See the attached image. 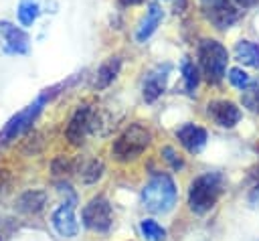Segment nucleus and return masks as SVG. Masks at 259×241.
Returning <instances> with one entry per match:
<instances>
[{"label": "nucleus", "mask_w": 259, "mask_h": 241, "mask_svg": "<svg viewBox=\"0 0 259 241\" xmlns=\"http://www.w3.org/2000/svg\"><path fill=\"white\" fill-rule=\"evenodd\" d=\"M194 61L200 69L202 81L210 87H217L227 77L231 53L221 38L204 34L198 36L194 43Z\"/></svg>", "instance_id": "f257e3e1"}, {"label": "nucleus", "mask_w": 259, "mask_h": 241, "mask_svg": "<svg viewBox=\"0 0 259 241\" xmlns=\"http://www.w3.org/2000/svg\"><path fill=\"white\" fill-rule=\"evenodd\" d=\"M111 119L99 109L97 103L93 101H81L65 128V138L69 140L71 146H81L87 136H105L115 124H109Z\"/></svg>", "instance_id": "f03ea898"}, {"label": "nucleus", "mask_w": 259, "mask_h": 241, "mask_svg": "<svg viewBox=\"0 0 259 241\" xmlns=\"http://www.w3.org/2000/svg\"><path fill=\"white\" fill-rule=\"evenodd\" d=\"M75 79H77V77H73V79H69V81H63V83H57V85H51V87L42 89V91H40L28 105H24L20 111H16V113L4 124V128L0 130V146H6V144H10V142L22 138L26 132H30V130H32V124H34L36 117L42 113L45 105H47V103H49L61 89H67V85H71Z\"/></svg>", "instance_id": "7ed1b4c3"}, {"label": "nucleus", "mask_w": 259, "mask_h": 241, "mask_svg": "<svg viewBox=\"0 0 259 241\" xmlns=\"http://www.w3.org/2000/svg\"><path fill=\"white\" fill-rule=\"evenodd\" d=\"M142 207L152 215H166L178 203V188L168 172H154L140 190Z\"/></svg>", "instance_id": "20e7f679"}, {"label": "nucleus", "mask_w": 259, "mask_h": 241, "mask_svg": "<svg viewBox=\"0 0 259 241\" xmlns=\"http://www.w3.org/2000/svg\"><path fill=\"white\" fill-rule=\"evenodd\" d=\"M225 192V176L217 170L198 174L188 186V209L194 215H206L214 209Z\"/></svg>", "instance_id": "39448f33"}, {"label": "nucleus", "mask_w": 259, "mask_h": 241, "mask_svg": "<svg viewBox=\"0 0 259 241\" xmlns=\"http://www.w3.org/2000/svg\"><path fill=\"white\" fill-rule=\"evenodd\" d=\"M198 18L217 32L231 30L241 18L243 10L233 0H192Z\"/></svg>", "instance_id": "423d86ee"}, {"label": "nucleus", "mask_w": 259, "mask_h": 241, "mask_svg": "<svg viewBox=\"0 0 259 241\" xmlns=\"http://www.w3.org/2000/svg\"><path fill=\"white\" fill-rule=\"evenodd\" d=\"M152 142V132L146 124L142 122H132L111 144V156L113 160L125 164L136 160L138 156L144 154V150Z\"/></svg>", "instance_id": "0eeeda50"}, {"label": "nucleus", "mask_w": 259, "mask_h": 241, "mask_svg": "<svg viewBox=\"0 0 259 241\" xmlns=\"http://www.w3.org/2000/svg\"><path fill=\"white\" fill-rule=\"evenodd\" d=\"M30 34L28 28L20 26L16 20L0 18V53L6 57H26L30 55Z\"/></svg>", "instance_id": "6e6552de"}, {"label": "nucleus", "mask_w": 259, "mask_h": 241, "mask_svg": "<svg viewBox=\"0 0 259 241\" xmlns=\"http://www.w3.org/2000/svg\"><path fill=\"white\" fill-rule=\"evenodd\" d=\"M174 71V65L170 61L164 63H156L152 65L140 83V91H142V99L146 103H154L158 101L166 91H168V83H170V75Z\"/></svg>", "instance_id": "1a4fd4ad"}, {"label": "nucleus", "mask_w": 259, "mask_h": 241, "mask_svg": "<svg viewBox=\"0 0 259 241\" xmlns=\"http://www.w3.org/2000/svg\"><path fill=\"white\" fill-rule=\"evenodd\" d=\"M67 198L53 211L51 215V225L57 231L59 237L63 239H75L79 235V221L75 215V205H77V194L71 190V186H65Z\"/></svg>", "instance_id": "9d476101"}, {"label": "nucleus", "mask_w": 259, "mask_h": 241, "mask_svg": "<svg viewBox=\"0 0 259 241\" xmlns=\"http://www.w3.org/2000/svg\"><path fill=\"white\" fill-rule=\"evenodd\" d=\"M164 18H166L164 4L158 2V0H148L144 4V12L140 14V18H138V22L134 26V32H132L134 43L136 45H146L158 32V28L162 26Z\"/></svg>", "instance_id": "9b49d317"}, {"label": "nucleus", "mask_w": 259, "mask_h": 241, "mask_svg": "<svg viewBox=\"0 0 259 241\" xmlns=\"http://www.w3.org/2000/svg\"><path fill=\"white\" fill-rule=\"evenodd\" d=\"M81 221L89 231L107 233L113 225V209L105 196H93L81 211Z\"/></svg>", "instance_id": "f8f14e48"}, {"label": "nucleus", "mask_w": 259, "mask_h": 241, "mask_svg": "<svg viewBox=\"0 0 259 241\" xmlns=\"http://www.w3.org/2000/svg\"><path fill=\"white\" fill-rule=\"evenodd\" d=\"M206 115L212 124H217L219 128H225V130H231L235 128L241 117H243V111L241 107L233 101V99H225V97H219V99H210L206 103Z\"/></svg>", "instance_id": "ddd939ff"}, {"label": "nucleus", "mask_w": 259, "mask_h": 241, "mask_svg": "<svg viewBox=\"0 0 259 241\" xmlns=\"http://www.w3.org/2000/svg\"><path fill=\"white\" fill-rule=\"evenodd\" d=\"M59 4L55 0H18L16 2V22L24 28H32L42 14H55Z\"/></svg>", "instance_id": "4468645a"}, {"label": "nucleus", "mask_w": 259, "mask_h": 241, "mask_svg": "<svg viewBox=\"0 0 259 241\" xmlns=\"http://www.w3.org/2000/svg\"><path fill=\"white\" fill-rule=\"evenodd\" d=\"M121 69H123V57H121L119 53H113V55L105 57V59L97 65V69L93 71V75H91V79H89L91 89H95V91L107 89V87L119 77Z\"/></svg>", "instance_id": "2eb2a0df"}, {"label": "nucleus", "mask_w": 259, "mask_h": 241, "mask_svg": "<svg viewBox=\"0 0 259 241\" xmlns=\"http://www.w3.org/2000/svg\"><path fill=\"white\" fill-rule=\"evenodd\" d=\"M174 136L178 138V142L188 154H200L208 140V132L202 126L192 124V122H184L180 128H176Z\"/></svg>", "instance_id": "dca6fc26"}, {"label": "nucleus", "mask_w": 259, "mask_h": 241, "mask_svg": "<svg viewBox=\"0 0 259 241\" xmlns=\"http://www.w3.org/2000/svg\"><path fill=\"white\" fill-rule=\"evenodd\" d=\"M178 73H180V87L186 95L194 97L200 83H202V75H200V69L196 65V61L188 55H184L180 61H178Z\"/></svg>", "instance_id": "f3484780"}, {"label": "nucleus", "mask_w": 259, "mask_h": 241, "mask_svg": "<svg viewBox=\"0 0 259 241\" xmlns=\"http://www.w3.org/2000/svg\"><path fill=\"white\" fill-rule=\"evenodd\" d=\"M233 59L241 67H251L259 71V43L251 38H239L233 47Z\"/></svg>", "instance_id": "a211bd4d"}, {"label": "nucleus", "mask_w": 259, "mask_h": 241, "mask_svg": "<svg viewBox=\"0 0 259 241\" xmlns=\"http://www.w3.org/2000/svg\"><path fill=\"white\" fill-rule=\"evenodd\" d=\"M47 205V192L45 190H24L18 198H16V209L20 213H26V215H34L38 211H42V207Z\"/></svg>", "instance_id": "6ab92c4d"}, {"label": "nucleus", "mask_w": 259, "mask_h": 241, "mask_svg": "<svg viewBox=\"0 0 259 241\" xmlns=\"http://www.w3.org/2000/svg\"><path fill=\"white\" fill-rule=\"evenodd\" d=\"M77 172H79L81 182H85V184H93V182H97V180L103 176L105 166H103V162H101L99 158H89L87 162L81 164V168H79Z\"/></svg>", "instance_id": "aec40b11"}, {"label": "nucleus", "mask_w": 259, "mask_h": 241, "mask_svg": "<svg viewBox=\"0 0 259 241\" xmlns=\"http://www.w3.org/2000/svg\"><path fill=\"white\" fill-rule=\"evenodd\" d=\"M241 105L251 113H259V77L251 79V83L241 91Z\"/></svg>", "instance_id": "412c9836"}, {"label": "nucleus", "mask_w": 259, "mask_h": 241, "mask_svg": "<svg viewBox=\"0 0 259 241\" xmlns=\"http://www.w3.org/2000/svg\"><path fill=\"white\" fill-rule=\"evenodd\" d=\"M140 233L146 241H164L166 239V229L154 219H142L140 221Z\"/></svg>", "instance_id": "4be33fe9"}, {"label": "nucleus", "mask_w": 259, "mask_h": 241, "mask_svg": "<svg viewBox=\"0 0 259 241\" xmlns=\"http://www.w3.org/2000/svg\"><path fill=\"white\" fill-rule=\"evenodd\" d=\"M227 81H229V85L231 87H235L237 91H243L249 83H251V75L241 67V65H235V67H229L227 69V77H225Z\"/></svg>", "instance_id": "5701e85b"}, {"label": "nucleus", "mask_w": 259, "mask_h": 241, "mask_svg": "<svg viewBox=\"0 0 259 241\" xmlns=\"http://www.w3.org/2000/svg\"><path fill=\"white\" fill-rule=\"evenodd\" d=\"M160 156H162V160L174 170V172H180V170H184V158L172 148V146H164L162 150H160Z\"/></svg>", "instance_id": "b1692460"}, {"label": "nucleus", "mask_w": 259, "mask_h": 241, "mask_svg": "<svg viewBox=\"0 0 259 241\" xmlns=\"http://www.w3.org/2000/svg\"><path fill=\"white\" fill-rule=\"evenodd\" d=\"M190 8H192V0H172L170 2V10L174 16H184V14H188Z\"/></svg>", "instance_id": "393cba45"}, {"label": "nucleus", "mask_w": 259, "mask_h": 241, "mask_svg": "<svg viewBox=\"0 0 259 241\" xmlns=\"http://www.w3.org/2000/svg\"><path fill=\"white\" fill-rule=\"evenodd\" d=\"M113 2H115V6L119 10H134V8L144 6L148 0H113Z\"/></svg>", "instance_id": "a878e982"}, {"label": "nucleus", "mask_w": 259, "mask_h": 241, "mask_svg": "<svg viewBox=\"0 0 259 241\" xmlns=\"http://www.w3.org/2000/svg\"><path fill=\"white\" fill-rule=\"evenodd\" d=\"M243 12H247V10H253V8H257L259 6V0H233Z\"/></svg>", "instance_id": "bb28decb"}, {"label": "nucleus", "mask_w": 259, "mask_h": 241, "mask_svg": "<svg viewBox=\"0 0 259 241\" xmlns=\"http://www.w3.org/2000/svg\"><path fill=\"white\" fill-rule=\"evenodd\" d=\"M249 205L251 207H259V184L249 192Z\"/></svg>", "instance_id": "cd10ccee"}, {"label": "nucleus", "mask_w": 259, "mask_h": 241, "mask_svg": "<svg viewBox=\"0 0 259 241\" xmlns=\"http://www.w3.org/2000/svg\"><path fill=\"white\" fill-rule=\"evenodd\" d=\"M6 180H8V172H6L4 168H0V190H2V186L6 184Z\"/></svg>", "instance_id": "c85d7f7f"}, {"label": "nucleus", "mask_w": 259, "mask_h": 241, "mask_svg": "<svg viewBox=\"0 0 259 241\" xmlns=\"http://www.w3.org/2000/svg\"><path fill=\"white\" fill-rule=\"evenodd\" d=\"M158 2H162V4H170L172 0H158Z\"/></svg>", "instance_id": "c756f323"}, {"label": "nucleus", "mask_w": 259, "mask_h": 241, "mask_svg": "<svg viewBox=\"0 0 259 241\" xmlns=\"http://www.w3.org/2000/svg\"><path fill=\"white\" fill-rule=\"evenodd\" d=\"M0 241H4V239H2V235H0Z\"/></svg>", "instance_id": "7c9ffc66"}]
</instances>
